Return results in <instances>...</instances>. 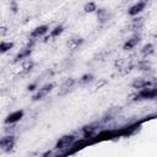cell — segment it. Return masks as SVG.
<instances>
[{"label":"cell","mask_w":157,"mask_h":157,"mask_svg":"<svg viewBox=\"0 0 157 157\" xmlns=\"http://www.w3.org/2000/svg\"><path fill=\"white\" fill-rule=\"evenodd\" d=\"M75 141V136L74 135H65L63 137H60L55 145V148L56 150H65V148H69Z\"/></svg>","instance_id":"6da1fadb"},{"label":"cell","mask_w":157,"mask_h":157,"mask_svg":"<svg viewBox=\"0 0 157 157\" xmlns=\"http://www.w3.org/2000/svg\"><path fill=\"white\" fill-rule=\"evenodd\" d=\"M22 117H23V112H22V110L13 112V113H11V114L5 119V123H6V124H13V123L18 121Z\"/></svg>","instance_id":"277c9868"},{"label":"cell","mask_w":157,"mask_h":157,"mask_svg":"<svg viewBox=\"0 0 157 157\" xmlns=\"http://www.w3.org/2000/svg\"><path fill=\"white\" fill-rule=\"evenodd\" d=\"M31 54V48H26L22 53H20L17 56H16V60H20V59H23V58H26V56H28Z\"/></svg>","instance_id":"30bf717a"},{"label":"cell","mask_w":157,"mask_h":157,"mask_svg":"<svg viewBox=\"0 0 157 157\" xmlns=\"http://www.w3.org/2000/svg\"><path fill=\"white\" fill-rule=\"evenodd\" d=\"M13 144H15V137L13 136H4L0 141V146H1V150L2 151H10L12 147H13Z\"/></svg>","instance_id":"3957f363"},{"label":"cell","mask_w":157,"mask_h":157,"mask_svg":"<svg viewBox=\"0 0 157 157\" xmlns=\"http://www.w3.org/2000/svg\"><path fill=\"white\" fill-rule=\"evenodd\" d=\"M11 48H12V43H10V42H7V43L6 42H1V44H0V52L1 53H5Z\"/></svg>","instance_id":"9c48e42d"},{"label":"cell","mask_w":157,"mask_h":157,"mask_svg":"<svg viewBox=\"0 0 157 157\" xmlns=\"http://www.w3.org/2000/svg\"><path fill=\"white\" fill-rule=\"evenodd\" d=\"M47 31H48V27H47V26H39V27H37V28L31 33V37H32V38L39 37V36L44 34Z\"/></svg>","instance_id":"ba28073f"},{"label":"cell","mask_w":157,"mask_h":157,"mask_svg":"<svg viewBox=\"0 0 157 157\" xmlns=\"http://www.w3.org/2000/svg\"><path fill=\"white\" fill-rule=\"evenodd\" d=\"M52 87H53V85H47V86H44V87H42L39 91H38V93L33 97V99H42L44 96H47V93H49L50 92V90H52Z\"/></svg>","instance_id":"5b68a950"},{"label":"cell","mask_w":157,"mask_h":157,"mask_svg":"<svg viewBox=\"0 0 157 157\" xmlns=\"http://www.w3.org/2000/svg\"><path fill=\"white\" fill-rule=\"evenodd\" d=\"M61 32H63V27H61V26H58V27L54 28V31L50 32V36H52V37H56V36H59Z\"/></svg>","instance_id":"8fae6325"},{"label":"cell","mask_w":157,"mask_h":157,"mask_svg":"<svg viewBox=\"0 0 157 157\" xmlns=\"http://www.w3.org/2000/svg\"><path fill=\"white\" fill-rule=\"evenodd\" d=\"M139 97V99H152V98H157V88H144L139 92V94L136 96Z\"/></svg>","instance_id":"7a4b0ae2"},{"label":"cell","mask_w":157,"mask_h":157,"mask_svg":"<svg viewBox=\"0 0 157 157\" xmlns=\"http://www.w3.org/2000/svg\"><path fill=\"white\" fill-rule=\"evenodd\" d=\"M139 39H140V37L139 36H134V37H131L130 39H128V42L124 44V49H131V48H134L137 43H139Z\"/></svg>","instance_id":"52a82bcc"},{"label":"cell","mask_w":157,"mask_h":157,"mask_svg":"<svg viewBox=\"0 0 157 157\" xmlns=\"http://www.w3.org/2000/svg\"><path fill=\"white\" fill-rule=\"evenodd\" d=\"M85 10H86L87 12H91V11H93V10H97V9H96V4H94V2L87 4V5L85 6Z\"/></svg>","instance_id":"7c38bea8"},{"label":"cell","mask_w":157,"mask_h":157,"mask_svg":"<svg viewBox=\"0 0 157 157\" xmlns=\"http://www.w3.org/2000/svg\"><path fill=\"white\" fill-rule=\"evenodd\" d=\"M145 5H146V2H137L136 5L131 6V7H130V10H129V15H131V16L137 15L139 12H141V11L144 10Z\"/></svg>","instance_id":"8992f818"}]
</instances>
